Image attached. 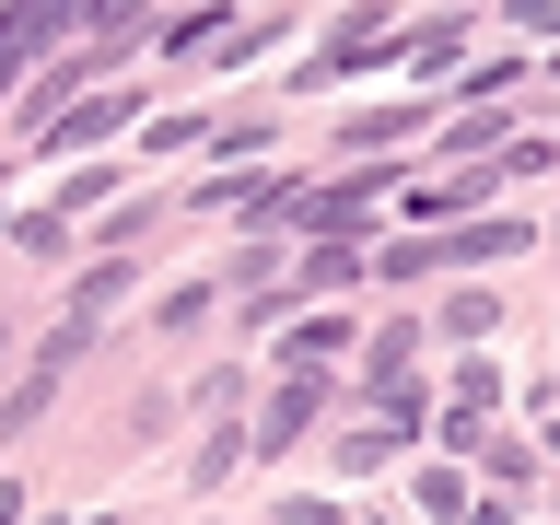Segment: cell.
I'll use <instances>...</instances> for the list:
<instances>
[{"mask_svg":"<svg viewBox=\"0 0 560 525\" xmlns=\"http://www.w3.org/2000/svg\"><path fill=\"white\" fill-rule=\"evenodd\" d=\"M47 24H59V12H0V82L35 59V35H47Z\"/></svg>","mask_w":560,"mask_h":525,"instance_id":"1","label":"cell"},{"mask_svg":"<svg viewBox=\"0 0 560 525\" xmlns=\"http://www.w3.org/2000/svg\"><path fill=\"white\" fill-rule=\"evenodd\" d=\"M304 420H315V385H280V397H269V444H292Z\"/></svg>","mask_w":560,"mask_h":525,"instance_id":"2","label":"cell"}]
</instances>
